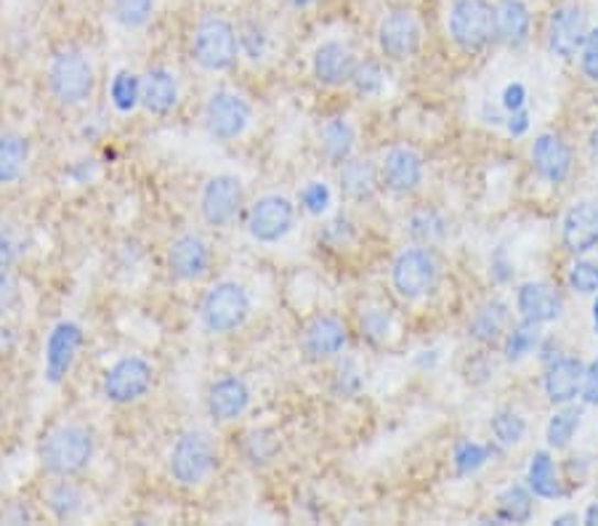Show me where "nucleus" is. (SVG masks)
Segmentation results:
<instances>
[{
    "label": "nucleus",
    "instance_id": "1",
    "mask_svg": "<svg viewBox=\"0 0 598 526\" xmlns=\"http://www.w3.org/2000/svg\"><path fill=\"white\" fill-rule=\"evenodd\" d=\"M96 434L86 423L64 420L43 436L37 447L43 471L51 479H75L94 463Z\"/></svg>",
    "mask_w": 598,
    "mask_h": 526
},
{
    "label": "nucleus",
    "instance_id": "2",
    "mask_svg": "<svg viewBox=\"0 0 598 526\" xmlns=\"http://www.w3.org/2000/svg\"><path fill=\"white\" fill-rule=\"evenodd\" d=\"M189 54L203 73H229L242 56L240 30L221 14L199 17L192 30Z\"/></svg>",
    "mask_w": 598,
    "mask_h": 526
},
{
    "label": "nucleus",
    "instance_id": "3",
    "mask_svg": "<svg viewBox=\"0 0 598 526\" xmlns=\"http://www.w3.org/2000/svg\"><path fill=\"white\" fill-rule=\"evenodd\" d=\"M48 91L64 107H80L91 101L96 91L94 62L83 48L67 46L51 56L46 67Z\"/></svg>",
    "mask_w": 598,
    "mask_h": 526
},
{
    "label": "nucleus",
    "instance_id": "4",
    "mask_svg": "<svg viewBox=\"0 0 598 526\" xmlns=\"http://www.w3.org/2000/svg\"><path fill=\"white\" fill-rule=\"evenodd\" d=\"M253 300L250 291L237 280H221L205 291L199 300V325L210 336H231L240 327H246Z\"/></svg>",
    "mask_w": 598,
    "mask_h": 526
},
{
    "label": "nucleus",
    "instance_id": "5",
    "mask_svg": "<svg viewBox=\"0 0 598 526\" xmlns=\"http://www.w3.org/2000/svg\"><path fill=\"white\" fill-rule=\"evenodd\" d=\"M218 463V445L208 428H189L173 441L168 454V473L176 484L197 486L214 473Z\"/></svg>",
    "mask_w": 598,
    "mask_h": 526
},
{
    "label": "nucleus",
    "instance_id": "6",
    "mask_svg": "<svg viewBox=\"0 0 598 526\" xmlns=\"http://www.w3.org/2000/svg\"><path fill=\"white\" fill-rule=\"evenodd\" d=\"M442 266L431 245H415L402 250L391 263V287L399 298L421 300L439 285Z\"/></svg>",
    "mask_w": 598,
    "mask_h": 526
},
{
    "label": "nucleus",
    "instance_id": "7",
    "mask_svg": "<svg viewBox=\"0 0 598 526\" xmlns=\"http://www.w3.org/2000/svg\"><path fill=\"white\" fill-rule=\"evenodd\" d=\"M453 43L466 54L490 46L494 32V9L490 0H453L447 17Z\"/></svg>",
    "mask_w": 598,
    "mask_h": 526
},
{
    "label": "nucleus",
    "instance_id": "8",
    "mask_svg": "<svg viewBox=\"0 0 598 526\" xmlns=\"http://www.w3.org/2000/svg\"><path fill=\"white\" fill-rule=\"evenodd\" d=\"M199 218L210 229H229L246 213V186L231 173L210 176L199 189Z\"/></svg>",
    "mask_w": 598,
    "mask_h": 526
},
{
    "label": "nucleus",
    "instance_id": "9",
    "mask_svg": "<svg viewBox=\"0 0 598 526\" xmlns=\"http://www.w3.org/2000/svg\"><path fill=\"white\" fill-rule=\"evenodd\" d=\"M293 227L295 205L285 195L269 191V195L255 197L246 208V229L250 240L259 242V245H276L293 232Z\"/></svg>",
    "mask_w": 598,
    "mask_h": 526
},
{
    "label": "nucleus",
    "instance_id": "10",
    "mask_svg": "<svg viewBox=\"0 0 598 526\" xmlns=\"http://www.w3.org/2000/svg\"><path fill=\"white\" fill-rule=\"evenodd\" d=\"M253 120V107L242 94L231 88H218L203 107L205 133L216 141H235L248 131Z\"/></svg>",
    "mask_w": 598,
    "mask_h": 526
},
{
    "label": "nucleus",
    "instance_id": "11",
    "mask_svg": "<svg viewBox=\"0 0 598 526\" xmlns=\"http://www.w3.org/2000/svg\"><path fill=\"white\" fill-rule=\"evenodd\" d=\"M154 383V368L144 357L128 354L120 357L112 368H107L105 377H101V396L109 404L118 407H128L137 404L150 394Z\"/></svg>",
    "mask_w": 598,
    "mask_h": 526
},
{
    "label": "nucleus",
    "instance_id": "12",
    "mask_svg": "<svg viewBox=\"0 0 598 526\" xmlns=\"http://www.w3.org/2000/svg\"><path fill=\"white\" fill-rule=\"evenodd\" d=\"M168 274L178 282H197L214 266V248L197 232H184L173 237L168 253H165Z\"/></svg>",
    "mask_w": 598,
    "mask_h": 526
},
{
    "label": "nucleus",
    "instance_id": "13",
    "mask_svg": "<svg viewBox=\"0 0 598 526\" xmlns=\"http://www.w3.org/2000/svg\"><path fill=\"white\" fill-rule=\"evenodd\" d=\"M346 343H349V330L336 314H317L301 330V351L308 362H330L344 354Z\"/></svg>",
    "mask_w": 598,
    "mask_h": 526
},
{
    "label": "nucleus",
    "instance_id": "14",
    "mask_svg": "<svg viewBox=\"0 0 598 526\" xmlns=\"http://www.w3.org/2000/svg\"><path fill=\"white\" fill-rule=\"evenodd\" d=\"M421 43L423 30L413 11L394 9L381 19V28H378V46H381L385 59L394 62L410 59V56L417 54Z\"/></svg>",
    "mask_w": 598,
    "mask_h": 526
},
{
    "label": "nucleus",
    "instance_id": "15",
    "mask_svg": "<svg viewBox=\"0 0 598 526\" xmlns=\"http://www.w3.org/2000/svg\"><path fill=\"white\" fill-rule=\"evenodd\" d=\"M253 388L242 375H221L216 377L205 394V409L208 418L216 423H235L250 409Z\"/></svg>",
    "mask_w": 598,
    "mask_h": 526
},
{
    "label": "nucleus",
    "instance_id": "16",
    "mask_svg": "<svg viewBox=\"0 0 598 526\" xmlns=\"http://www.w3.org/2000/svg\"><path fill=\"white\" fill-rule=\"evenodd\" d=\"M86 336H83V327L73 322V319H64L48 332L46 341V381L51 386H59L67 381V375L73 372V364L77 354H80Z\"/></svg>",
    "mask_w": 598,
    "mask_h": 526
},
{
    "label": "nucleus",
    "instance_id": "17",
    "mask_svg": "<svg viewBox=\"0 0 598 526\" xmlns=\"http://www.w3.org/2000/svg\"><path fill=\"white\" fill-rule=\"evenodd\" d=\"M588 19L577 3H562L548 17V48L556 56L572 59L585 46L588 37Z\"/></svg>",
    "mask_w": 598,
    "mask_h": 526
},
{
    "label": "nucleus",
    "instance_id": "18",
    "mask_svg": "<svg viewBox=\"0 0 598 526\" xmlns=\"http://www.w3.org/2000/svg\"><path fill=\"white\" fill-rule=\"evenodd\" d=\"M426 176V163L413 146H391L381 163V184L394 195H413Z\"/></svg>",
    "mask_w": 598,
    "mask_h": 526
},
{
    "label": "nucleus",
    "instance_id": "19",
    "mask_svg": "<svg viewBox=\"0 0 598 526\" xmlns=\"http://www.w3.org/2000/svg\"><path fill=\"white\" fill-rule=\"evenodd\" d=\"M354 67H357V56L340 41H325L312 56L314 78L327 88H340L351 83Z\"/></svg>",
    "mask_w": 598,
    "mask_h": 526
},
{
    "label": "nucleus",
    "instance_id": "20",
    "mask_svg": "<svg viewBox=\"0 0 598 526\" xmlns=\"http://www.w3.org/2000/svg\"><path fill=\"white\" fill-rule=\"evenodd\" d=\"M532 163L545 182L564 184L572 171V150L556 133H540L532 144Z\"/></svg>",
    "mask_w": 598,
    "mask_h": 526
},
{
    "label": "nucleus",
    "instance_id": "21",
    "mask_svg": "<svg viewBox=\"0 0 598 526\" xmlns=\"http://www.w3.org/2000/svg\"><path fill=\"white\" fill-rule=\"evenodd\" d=\"M564 248L569 253L583 255L598 248V205L596 202H577L575 208L564 216L562 227Z\"/></svg>",
    "mask_w": 598,
    "mask_h": 526
},
{
    "label": "nucleus",
    "instance_id": "22",
    "mask_svg": "<svg viewBox=\"0 0 598 526\" xmlns=\"http://www.w3.org/2000/svg\"><path fill=\"white\" fill-rule=\"evenodd\" d=\"M178 78L168 67H150L141 78V105L146 112L165 118L178 107Z\"/></svg>",
    "mask_w": 598,
    "mask_h": 526
},
{
    "label": "nucleus",
    "instance_id": "23",
    "mask_svg": "<svg viewBox=\"0 0 598 526\" xmlns=\"http://www.w3.org/2000/svg\"><path fill=\"white\" fill-rule=\"evenodd\" d=\"M585 364L577 357H556L545 370V394L553 404H569L583 391Z\"/></svg>",
    "mask_w": 598,
    "mask_h": 526
},
{
    "label": "nucleus",
    "instance_id": "24",
    "mask_svg": "<svg viewBox=\"0 0 598 526\" xmlns=\"http://www.w3.org/2000/svg\"><path fill=\"white\" fill-rule=\"evenodd\" d=\"M517 306L522 319L535 325H545L553 322V319L562 317V295L553 291L551 285L545 282H526L522 285V291L517 295Z\"/></svg>",
    "mask_w": 598,
    "mask_h": 526
},
{
    "label": "nucleus",
    "instance_id": "25",
    "mask_svg": "<svg viewBox=\"0 0 598 526\" xmlns=\"http://www.w3.org/2000/svg\"><path fill=\"white\" fill-rule=\"evenodd\" d=\"M340 191L354 202H368L376 197L378 186H381V168H376L372 160L362 157H349L340 165L338 176Z\"/></svg>",
    "mask_w": 598,
    "mask_h": 526
},
{
    "label": "nucleus",
    "instance_id": "26",
    "mask_svg": "<svg viewBox=\"0 0 598 526\" xmlns=\"http://www.w3.org/2000/svg\"><path fill=\"white\" fill-rule=\"evenodd\" d=\"M494 32L508 46L519 48L530 41L532 11L524 0H500L494 6Z\"/></svg>",
    "mask_w": 598,
    "mask_h": 526
},
{
    "label": "nucleus",
    "instance_id": "27",
    "mask_svg": "<svg viewBox=\"0 0 598 526\" xmlns=\"http://www.w3.org/2000/svg\"><path fill=\"white\" fill-rule=\"evenodd\" d=\"M30 163V141L19 131H0V186L19 182Z\"/></svg>",
    "mask_w": 598,
    "mask_h": 526
},
{
    "label": "nucleus",
    "instance_id": "28",
    "mask_svg": "<svg viewBox=\"0 0 598 526\" xmlns=\"http://www.w3.org/2000/svg\"><path fill=\"white\" fill-rule=\"evenodd\" d=\"M46 508L56 522H75L86 511V495L73 479H54L46 490Z\"/></svg>",
    "mask_w": 598,
    "mask_h": 526
},
{
    "label": "nucleus",
    "instance_id": "29",
    "mask_svg": "<svg viewBox=\"0 0 598 526\" xmlns=\"http://www.w3.org/2000/svg\"><path fill=\"white\" fill-rule=\"evenodd\" d=\"M357 133L346 118H330L319 128V150L330 165H344L354 155Z\"/></svg>",
    "mask_w": 598,
    "mask_h": 526
},
{
    "label": "nucleus",
    "instance_id": "30",
    "mask_svg": "<svg viewBox=\"0 0 598 526\" xmlns=\"http://www.w3.org/2000/svg\"><path fill=\"white\" fill-rule=\"evenodd\" d=\"M508 325V306L503 300H490V304L479 306L468 322V338L481 346H490L503 336Z\"/></svg>",
    "mask_w": 598,
    "mask_h": 526
},
{
    "label": "nucleus",
    "instance_id": "31",
    "mask_svg": "<svg viewBox=\"0 0 598 526\" xmlns=\"http://www.w3.org/2000/svg\"><path fill=\"white\" fill-rule=\"evenodd\" d=\"M526 481H530V490L543 500H556L562 497V481L556 476V465H553L548 452H535L532 454L530 471H526Z\"/></svg>",
    "mask_w": 598,
    "mask_h": 526
},
{
    "label": "nucleus",
    "instance_id": "32",
    "mask_svg": "<svg viewBox=\"0 0 598 526\" xmlns=\"http://www.w3.org/2000/svg\"><path fill=\"white\" fill-rule=\"evenodd\" d=\"M407 232L417 245H434L447 234V221L439 210L417 208L407 218Z\"/></svg>",
    "mask_w": 598,
    "mask_h": 526
},
{
    "label": "nucleus",
    "instance_id": "33",
    "mask_svg": "<svg viewBox=\"0 0 598 526\" xmlns=\"http://www.w3.org/2000/svg\"><path fill=\"white\" fill-rule=\"evenodd\" d=\"M242 460L253 468H263L274 463L276 454H280V439L267 428H255V431L246 434L242 439Z\"/></svg>",
    "mask_w": 598,
    "mask_h": 526
},
{
    "label": "nucleus",
    "instance_id": "34",
    "mask_svg": "<svg viewBox=\"0 0 598 526\" xmlns=\"http://www.w3.org/2000/svg\"><path fill=\"white\" fill-rule=\"evenodd\" d=\"M154 0H109V17L126 30L144 28L152 19Z\"/></svg>",
    "mask_w": 598,
    "mask_h": 526
},
{
    "label": "nucleus",
    "instance_id": "35",
    "mask_svg": "<svg viewBox=\"0 0 598 526\" xmlns=\"http://www.w3.org/2000/svg\"><path fill=\"white\" fill-rule=\"evenodd\" d=\"M532 518V495L524 486H511L498 500V522L524 524Z\"/></svg>",
    "mask_w": 598,
    "mask_h": 526
},
{
    "label": "nucleus",
    "instance_id": "36",
    "mask_svg": "<svg viewBox=\"0 0 598 526\" xmlns=\"http://www.w3.org/2000/svg\"><path fill=\"white\" fill-rule=\"evenodd\" d=\"M583 413L577 407H567L562 409V413H556L548 423V431H545V439H548V445L553 449H562L567 447L572 441V436H575L577 428H580Z\"/></svg>",
    "mask_w": 598,
    "mask_h": 526
},
{
    "label": "nucleus",
    "instance_id": "37",
    "mask_svg": "<svg viewBox=\"0 0 598 526\" xmlns=\"http://www.w3.org/2000/svg\"><path fill=\"white\" fill-rule=\"evenodd\" d=\"M109 96H112V105L120 112H131L133 107L141 105V78L133 73H118L109 86Z\"/></svg>",
    "mask_w": 598,
    "mask_h": 526
},
{
    "label": "nucleus",
    "instance_id": "38",
    "mask_svg": "<svg viewBox=\"0 0 598 526\" xmlns=\"http://www.w3.org/2000/svg\"><path fill=\"white\" fill-rule=\"evenodd\" d=\"M540 343V332L535 322H524L519 327H513L511 332L505 336V357L511 359V362H519V359H524L526 354H532V351L537 349Z\"/></svg>",
    "mask_w": 598,
    "mask_h": 526
},
{
    "label": "nucleus",
    "instance_id": "39",
    "mask_svg": "<svg viewBox=\"0 0 598 526\" xmlns=\"http://www.w3.org/2000/svg\"><path fill=\"white\" fill-rule=\"evenodd\" d=\"M28 253V240L24 232L14 223H0V269H11Z\"/></svg>",
    "mask_w": 598,
    "mask_h": 526
},
{
    "label": "nucleus",
    "instance_id": "40",
    "mask_svg": "<svg viewBox=\"0 0 598 526\" xmlns=\"http://www.w3.org/2000/svg\"><path fill=\"white\" fill-rule=\"evenodd\" d=\"M492 434L500 445L513 447L524 439L526 434V423L519 413H511V409H503L492 418Z\"/></svg>",
    "mask_w": 598,
    "mask_h": 526
},
{
    "label": "nucleus",
    "instance_id": "41",
    "mask_svg": "<svg viewBox=\"0 0 598 526\" xmlns=\"http://www.w3.org/2000/svg\"><path fill=\"white\" fill-rule=\"evenodd\" d=\"M492 447H481L476 441H460L455 447V468H458L460 476H471V473L479 471L481 465L490 460Z\"/></svg>",
    "mask_w": 598,
    "mask_h": 526
},
{
    "label": "nucleus",
    "instance_id": "42",
    "mask_svg": "<svg viewBox=\"0 0 598 526\" xmlns=\"http://www.w3.org/2000/svg\"><path fill=\"white\" fill-rule=\"evenodd\" d=\"M383 67L376 59H365L357 62V67H354L351 75V86L357 88V94L362 96H372L378 94L383 88Z\"/></svg>",
    "mask_w": 598,
    "mask_h": 526
},
{
    "label": "nucleus",
    "instance_id": "43",
    "mask_svg": "<svg viewBox=\"0 0 598 526\" xmlns=\"http://www.w3.org/2000/svg\"><path fill=\"white\" fill-rule=\"evenodd\" d=\"M240 48L250 62H261L269 51V32L259 22H246L240 28Z\"/></svg>",
    "mask_w": 598,
    "mask_h": 526
},
{
    "label": "nucleus",
    "instance_id": "44",
    "mask_svg": "<svg viewBox=\"0 0 598 526\" xmlns=\"http://www.w3.org/2000/svg\"><path fill=\"white\" fill-rule=\"evenodd\" d=\"M567 282L575 293H583V295L598 293V263L596 261H577L575 266L569 269Z\"/></svg>",
    "mask_w": 598,
    "mask_h": 526
},
{
    "label": "nucleus",
    "instance_id": "45",
    "mask_svg": "<svg viewBox=\"0 0 598 526\" xmlns=\"http://www.w3.org/2000/svg\"><path fill=\"white\" fill-rule=\"evenodd\" d=\"M22 300V287H19L17 274L11 269H0V319L9 317Z\"/></svg>",
    "mask_w": 598,
    "mask_h": 526
},
{
    "label": "nucleus",
    "instance_id": "46",
    "mask_svg": "<svg viewBox=\"0 0 598 526\" xmlns=\"http://www.w3.org/2000/svg\"><path fill=\"white\" fill-rule=\"evenodd\" d=\"M301 205H304L308 213H323V210H327V205H330V189H327L325 184L312 182L301 191Z\"/></svg>",
    "mask_w": 598,
    "mask_h": 526
},
{
    "label": "nucleus",
    "instance_id": "47",
    "mask_svg": "<svg viewBox=\"0 0 598 526\" xmlns=\"http://www.w3.org/2000/svg\"><path fill=\"white\" fill-rule=\"evenodd\" d=\"M362 336H368L372 343H381L389 336V314L376 309L362 314Z\"/></svg>",
    "mask_w": 598,
    "mask_h": 526
},
{
    "label": "nucleus",
    "instance_id": "48",
    "mask_svg": "<svg viewBox=\"0 0 598 526\" xmlns=\"http://www.w3.org/2000/svg\"><path fill=\"white\" fill-rule=\"evenodd\" d=\"M580 67L585 73V78L598 83V28L594 32H588L585 37V46L580 48Z\"/></svg>",
    "mask_w": 598,
    "mask_h": 526
},
{
    "label": "nucleus",
    "instance_id": "49",
    "mask_svg": "<svg viewBox=\"0 0 598 526\" xmlns=\"http://www.w3.org/2000/svg\"><path fill=\"white\" fill-rule=\"evenodd\" d=\"M336 381H338V386L336 391L340 396H351V394H357L359 386H362V377H359V372L354 370V364H344V368L338 370V375H336Z\"/></svg>",
    "mask_w": 598,
    "mask_h": 526
},
{
    "label": "nucleus",
    "instance_id": "50",
    "mask_svg": "<svg viewBox=\"0 0 598 526\" xmlns=\"http://www.w3.org/2000/svg\"><path fill=\"white\" fill-rule=\"evenodd\" d=\"M583 402L590 404V407H598V359H594V362L585 368Z\"/></svg>",
    "mask_w": 598,
    "mask_h": 526
},
{
    "label": "nucleus",
    "instance_id": "51",
    "mask_svg": "<svg viewBox=\"0 0 598 526\" xmlns=\"http://www.w3.org/2000/svg\"><path fill=\"white\" fill-rule=\"evenodd\" d=\"M526 105V88L522 83H511V86H505L503 91V107L508 112H517V109H524Z\"/></svg>",
    "mask_w": 598,
    "mask_h": 526
},
{
    "label": "nucleus",
    "instance_id": "52",
    "mask_svg": "<svg viewBox=\"0 0 598 526\" xmlns=\"http://www.w3.org/2000/svg\"><path fill=\"white\" fill-rule=\"evenodd\" d=\"M526 131H530V112H526V109L511 112V118H508V133H511V136H524Z\"/></svg>",
    "mask_w": 598,
    "mask_h": 526
},
{
    "label": "nucleus",
    "instance_id": "53",
    "mask_svg": "<svg viewBox=\"0 0 598 526\" xmlns=\"http://www.w3.org/2000/svg\"><path fill=\"white\" fill-rule=\"evenodd\" d=\"M32 511L28 505H11V511L0 513V522H9V524H30L32 522Z\"/></svg>",
    "mask_w": 598,
    "mask_h": 526
},
{
    "label": "nucleus",
    "instance_id": "54",
    "mask_svg": "<svg viewBox=\"0 0 598 526\" xmlns=\"http://www.w3.org/2000/svg\"><path fill=\"white\" fill-rule=\"evenodd\" d=\"M287 6H291V9L295 11H304V9H312L314 3H317V0H285Z\"/></svg>",
    "mask_w": 598,
    "mask_h": 526
},
{
    "label": "nucleus",
    "instance_id": "55",
    "mask_svg": "<svg viewBox=\"0 0 598 526\" xmlns=\"http://www.w3.org/2000/svg\"><path fill=\"white\" fill-rule=\"evenodd\" d=\"M583 522H585V524H590V526L598 524V505H596V503H594V505H588V511H585V518H583Z\"/></svg>",
    "mask_w": 598,
    "mask_h": 526
},
{
    "label": "nucleus",
    "instance_id": "56",
    "mask_svg": "<svg viewBox=\"0 0 598 526\" xmlns=\"http://www.w3.org/2000/svg\"><path fill=\"white\" fill-rule=\"evenodd\" d=\"M553 524H577V516H575V513H567V516L553 518Z\"/></svg>",
    "mask_w": 598,
    "mask_h": 526
},
{
    "label": "nucleus",
    "instance_id": "57",
    "mask_svg": "<svg viewBox=\"0 0 598 526\" xmlns=\"http://www.w3.org/2000/svg\"><path fill=\"white\" fill-rule=\"evenodd\" d=\"M594 330H596V336H598V295H596V300H594Z\"/></svg>",
    "mask_w": 598,
    "mask_h": 526
}]
</instances>
